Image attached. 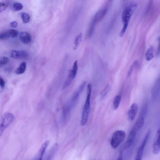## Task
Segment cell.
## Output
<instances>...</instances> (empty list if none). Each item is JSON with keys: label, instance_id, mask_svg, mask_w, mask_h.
I'll return each instance as SVG.
<instances>
[{"label": "cell", "instance_id": "2e32d148", "mask_svg": "<svg viewBox=\"0 0 160 160\" xmlns=\"http://www.w3.org/2000/svg\"><path fill=\"white\" fill-rule=\"evenodd\" d=\"M58 144L57 143L55 144L52 147L51 149L50 150L49 153L46 158V159L47 160H51L54 156L56 150H57L58 147Z\"/></svg>", "mask_w": 160, "mask_h": 160}, {"label": "cell", "instance_id": "7c38bea8", "mask_svg": "<svg viewBox=\"0 0 160 160\" xmlns=\"http://www.w3.org/2000/svg\"><path fill=\"white\" fill-rule=\"evenodd\" d=\"M160 129H158L153 144V152L155 155L158 154L160 152Z\"/></svg>", "mask_w": 160, "mask_h": 160}, {"label": "cell", "instance_id": "3957f363", "mask_svg": "<svg viewBox=\"0 0 160 160\" xmlns=\"http://www.w3.org/2000/svg\"><path fill=\"white\" fill-rule=\"evenodd\" d=\"M137 5L133 4L126 7L122 13V20L124 24H128L132 16L137 8Z\"/></svg>", "mask_w": 160, "mask_h": 160}, {"label": "cell", "instance_id": "9c48e42d", "mask_svg": "<svg viewBox=\"0 0 160 160\" xmlns=\"http://www.w3.org/2000/svg\"><path fill=\"white\" fill-rule=\"evenodd\" d=\"M137 133V132L134 129H131L124 145V149H126L132 145L135 139Z\"/></svg>", "mask_w": 160, "mask_h": 160}, {"label": "cell", "instance_id": "cb8c5ba5", "mask_svg": "<svg viewBox=\"0 0 160 160\" xmlns=\"http://www.w3.org/2000/svg\"><path fill=\"white\" fill-rule=\"evenodd\" d=\"M21 17L23 22L24 23H27L29 22L30 20V17L29 15L23 12L21 14Z\"/></svg>", "mask_w": 160, "mask_h": 160}, {"label": "cell", "instance_id": "52a82bcc", "mask_svg": "<svg viewBox=\"0 0 160 160\" xmlns=\"http://www.w3.org/2000/svg\"><path fill=\"white\" fill-rule=\"evenodd\" d=\"M14 119V116L12 114L6 113L2 116L0 120V125L5 129L11 124Z\"/></svg>", "mask_w": 160, "mask_h": 160}, {"label": "cell", "instance_id": "8992f818", "mask_svg": "<svg viewBox=\"0 0 160 160\" xmlns=\"http://www.w3.org/2000/svg\"><path fill=\"white\" fill-rule=\"evenodd\" d=\"M86 84V81L82 82L78 90L73 94L71 101L69 103V105L67 106L70 109L73 106L75 103L78 100L81 93L85 87Z\"/></svg>", "mask_w": 160, "mask_h": 160}, {"label": "cell", "instance_id": "f546056e", "mask_svg": "<svg viewBox=\"0 0 160 160\" xmlns=\"http://www.w3.org/2000/svg\"><path fill=\"white\" fill-rule=\"evenodd\" d=\"M5 84V82L4 80L0 77V87L2 89L4 88Z\"/></svg>", "mask_w": 160, "mask_h": 160}, {"label": "cell", "instance_id": "603a6c76", "mask_svg": "<svg viewBox=\"0 0 160 160\" xmlns=\"http://www.w3.org/2000/svg\"><path fill=\"white\" fill-rule=\"evenodd\" d=\"M96 24V23L95 20L93 18L88 31V34L89 37L92 34L94 29H95V25Z\"/></svg>", "mask_w": 160, "mask_h": 160}, {"label": "cell", "instance_id": "30bf717a", "mask_svg": "<svg viewBox=\"0 0 160 160\" xmlns=\"http://www.w3.org/2000/svg\"><path fill=\"white\" fill-rule=\"evenodd\" d=\"M138 110V106L136 103H134L131 106L128 112V117L130 121H133L136 115Z\"/></svg>", "mask_w": 160, "mask_h": 160}, {"label": "cell", "instance_id": "f1b7e54d", "mask_svg": "<svg viewBox=\"0 0 160 160\" xmlns=\"http://www.w3.org/2000/svg\"><path fill=\"white\" fill-rule=\"evenodd\" d=\"M109 89V87L108 86H107L101 93V96L102 98H104L107 95Z\"/></svg>", "mask_w": 160, "mask_h": 160}, {"label": "cell", "instance_id": "7a4b0ae2", "mask_svg": "<svg viewBox=\"0 0 160 160\" xmlns=\"http://www.w3.org/2000/svg\"><path fill=\"white\" fill-rule=\"evenodd\" d=\"M126 136V133L123 130L115 131L111 139L110 144L112 147L114 149L116 148L123 142Z\"/></svg>", "mask_w": 160, "mask_h": 160}, {"label": "cell", "instance_id": "9a60e30c", "mask_svg": "<svg viewBox=\"0 0 160 160\" xmlns=\"http://www.w3.org/2000/svg\"><path fill=\"white\" fill-rule=\"evenodd\" d=\"M107 11L106 8H104L98 11L93 17L96 23L101 21L106 15Z\"/></svg>", "mask_w": 160, "mask_h": 160}, {"label": "cell", "instance_id": "d6986e66", "mask_svg": "<svg viewBox=\"0 0 160 160\" xmlns=\"http://www.w3.org/2000/svg\"><path fill=\"white\" fill-rule=\"evenodd\" d=\"M73 79L72 76L71 71L70 70L69 71L68 77L63 84V89H65L68 87L70 84Z\"/></svg>", "mask_w": 160, "mask_h": 160}, {"label": "cell", "instance_id": "83f0119b", "mask_svg": "<svg viewBox=\"0 0 160 160\" xmlns=\"http://www.w3.org/2000/svg\"><path fill=\"white\" fill-rule=\"evenodd\" d=\"M7 7V5L6 3L4 2L0 3V13L5 10Z\"/></svg>", "mask_w": 160, "mask_h": 160}, {"label": "cell", "instance_id": "8fae6325", "mask_svg": "<svg viewBox=\"0 0 160 160\" xmlns=\"http://www.w3.org/2000/svg\"><path fill=\"white\" fill-rule=\"evenodd\" d=\"M17 35L15 30L10 29L0 33V40H4L11 37L15 38Z\"/></svg>", "mask_w": 160, "mask_h": 160}, {"label": "cell", "instance_id": "6da1fadb", "mask_svg": "<svg viewBox=\"0 0 160 160\" xmlns=\"http://www.w3.org/2000/svg\"><path fill=\"white\" fill-rule=\"evenodd\" d=\"M91 90V84H89L87 86V99L83 108L81 121V125L82 126H83L86 124L89 116L90 110V99Z\"/></svg>", "mask_w": 160, "mask_h": 160}, {"label": "cell", "instance_id": "5b68a950", "mask_svg": "<svg viewBox=\"0 0 160 160\" xmlns=\"http://www.w3.org/2000/svg\"><path fill=\"white\" fill-rule=\"evenodd\" d=\"M150 134V130H149L146 134L142 142L139 147L136 154V160H140L142 159L145 147L149 138Z\"/></svg>", "mask_w": 160, "mask_h": 160}, {"label": "cell", "instance_id": "836d02e7", "mask_svg": "<svg viewBox=\"0 0 160 160\" xmlns=\"http://www.w3.org/2000/svg\"><path fill=\"white\" fill-rule=\"evenodd\" d=\"M5 129L0 125V137H1Z\"/></svg>", "mask_w": 160, "mask_h": 160}, {"label": "cell", "instance_id": "44dd1931", "mask_svg": "<svg viewBox=\"0 0 160 160\" xmlns=\"http://www.w3.org/2000/svg\"><path fill=\"white\" fill-rule=\"evenodd\" d=\"M78 69V61L76 60L73 63V69L71 70V73L73 79L76 77Z\"/></svg>", "mask_w": 160, "mask_h": 160}, {"label": "cell", "instance_id": "e0dca14e", "mask_svg": "<svg viewBox=\"0 0 160 160\" xmlns=\"http://www.w3.org/2000/svg\"><path fill=\"white\" fill-rule=\"evenodd\" d=\"M154 49L152 47H151L147 50L146 54V59L147 61L151 60L154 58Z\"/></svg>", "mask_w": 160, "mask_h": 160}, {"label": "cell", "instance_id": "d6a6232c", "mask_svg": "<svg viewBox=\"0 0 160 160\" xmlns=\"http://www.w3.org/2000/svg\"><path fill=\"white\" fill-rule=\"evenodd\" d=\"M117 159L121 160L123 159V152H122V150H121V151H120L119 157Z\"/></svg>", "mask_w": 160, "mask_h": 160}, {"label": "cell", "instance_id": "5bb4252c", "mask_svg": "<svg viewBox=\"0 0 160 160\" xmlns=\"http://www.w3.org/2000/svg\"><path fill=\"white\" fill-rule=\"evenodd\" d=\"M20 38L21 42L25 44H29L31 41V35L26 32H23L21 33Z\"/></svg>", "mask_w": 160, "mask_h": 160}, {"label": "cell", "instance_id": "4fadbf2b", "mask_svg": "<svg viewBox=\"0 0 160 160\" xmlns=\"http://www.w3.org/2000/svg\"><path fill=\"white\" fill-rule=\"evenodd\" d=\"M49 141H46L41 145L39 152H38L35 158V160H41L42 159L45 150L49 144Z\"/></svg>", "mask_w": 160, "mask_h": 160}, {"label": "cell", "instance_id": "ac0fdd59", "mask_svg": "<svg viewBox=\"0 0 160 160\" xmlns=\"http://www.w3.org/2000/svg\"><path fill=\"white\" fill-rule=\"evenodd\" d=\"M26 63L25 62H22L20 65L19 67L15 71L16 74H20L24 73L26 68Z\"/></svg>", "mask_w": 160, "mask_h": 160}, {"label": "cell", "instance_id": "7402d4cb", "mask_svg": "<svg viewBox=\"0 0 160 160\" xmlns=\"http://www.w3.org/2000/svg\"><path fill=\"white\" fill-rule=\"evenodd\" d=\"M82 36V33H80L77 36L74 43V50H76L79 45L81 42Z\"/></svg>", "mask_w": 160, "mask_h": 160}, {"label": "cell", "instance_id": "4316f807", "mask_svg": "<svg viewBox=\"0 0 160 160\" xmlns=\"http://www.w3.org/2000/svg\"><path fill=\"white\" fill-rule=\"evenodd\" d=\"M128 25V24H124L123 28H122L120 33V36L121 37H123L124 36L127 30Z\"/></svg>", "mask_w": 160, "mask_h": 160}, {"label": "cell", "instance_id": "484cf974", "mask_svg": "<svg viewBox=\"0 0 160 160\" xmlns=\"http://www.w3.org/2000/svg\"><path fill=\"white\" fill-rule=\"evenodd\" d=\"M8 61V59L6 57H3L0 58V67L6 64Z\"/></svg>", "mask_w": 160, "mask_h": 160}, {"label": "cell", "instance_id": "d4e9b609", "mask_svg": "<svg viewBox=\"0 0 160 160\" xmlns=\"http://www.w3.org/2000/svg\"><path fill=\"white\" fill-rule=\"evenodd\" d=\"M13 7L14 10L17 11L21 10L23 8V6L21 3H16L14 4Z\"/></svg>", "mask_w": 160, "mask_h": 160}, {"label": "cell", "instance_id": "277c9868", "mask_svg": "<svg viewBox=\"0 0 160 160\" xmlns=\"http://www.w3.org/2000/svg\"><path fill=\"white\" fill-rule=\"evenodd\" d=\"M147 106H145L143 107L136 123L132 128V129L135 130L137 132L142 128L144 124L145 116L147 111Z\"/></svg>", "mask_w": 160, "mask_h": 160}, {"label": "cell", "instance_id": "ba28073f", "mask_svg": "<svg viewBox=\"0 0 160 160\" xmlns=\"http://www.w3.org/2000/svg\"><path fill=\"white\" fill-rule=\"evenodd\" d=\"M28 56V53L25 51L12 50L10 53L11 57L15 59H25Z\"/></svg>", "mask_w": 160, "mask_h": 160}, {"label": "cell", "instance_id": "ffe728a7", "mask_svg": "<svg viewBox=\"0 0 160 160\" xmlns=\"http://www.w3.org/2000/svg\"><path fill=\"white\" fill-rule=\"evenodd\" d=\"M121 100V96L120 95L116 96L114 100L113 106L115 109H117L119 107Z\"/></svg>", "mask_w": 160, "mask_h": 160}, {"label": "cell", "instance_id": "4dcf8cb0", "mask_svg": "<svg viewBox=\"0 0 160 160\" xmlns=\"http://www.w3.org/2000/svg\"><path fill=\"white\" fill-rule=\"evenodd\" d=\"M134 67L133 66V65H132L131 66V67L128 72V76H130L131 73H132Z\"/></svg>", "mask_w": 160, "mask_h": 160}, {"label": "cell", "instance_id": "1f68e13d", "mask_svg": "<svg viewBox=\"0 0 160 160\" xmlns=\"http://www.w3.org/2000/svg\"><path fill=\"white\" fill-rule=\"evenodd\" d=\"M18 26V24L16 21H13L10 24V26L12 28H16Z\"/></svg>", "mask_w": 160, "mask_h": 160}]
</instances>
